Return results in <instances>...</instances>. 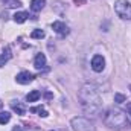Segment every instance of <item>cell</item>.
Masks as SVG:
<instances>
[{
  "mask_svg": "<svg viewBox=\"0 0 131 131\" xmlns=\"http://www.w3.org/2000/svg\"><path fill=\"white\" fill-rule=\"evenodd\" d=\"M9 121H11V114H9L8 111H0V124L5 125V124H8Z\"/></svg>",
  "mask_w": 131,
  "mask_h": 131,
  "instance_id": "16",
  "label": "cell"
},
{
  "mask_svg": "<svg viewBox=\"0 0 131 131\" xmlns=\"http://www.w3.org/2000/svg\"><path fill=\"white\" fill-rule=\"evenodd\" d=\"M31 37H32L34 40H41V38L46 37V32H44L43 29H35V31H32Z\"/></svg>",
  "mask_w": 131,
  "mask_h": 131,
  "instance_id": "15",
  "label": "cell"
},
{
  "mask_svg": "<svg viewBox=\"0 0 131 131\" xmlns=\"http://www.w3.org/2000/svg\"><path fill=\"white\" fill-rule=\"evenodd\" d=\"M127 114L130 116V119H131V102H128V104H127Z\"/></svg>",
  "mask_w": 131,
  "mask_h": 131,
  "instance_id": "19",
  "label": "cell"
},
{
  "mask_svg": "<svg viewBox=\"0 0 131 131\" xmlns=\"http://www.w3.org/2000/svg\"><path fill=\"white\" fill-rule=\"evenodd\" d=\"M92 69L96 72V73H101L104 69H105V60L102 55H95L93 60H92Z\"/></svg>",
  "mask_w": 131,
  "mask_h": 131,
  "instance_id": "5",
  "label": "cell"
},
{
  "mask_svg": "<svg viewBox=\"0 0 131 131\" xmlns=\"http://www.w3.org/2000/svg\"><path fill=\"white\" fill-rule=\"evenodd\" d=\"M12 131H23V128H21L20 125H15V127L12 128Z\"/></svg>",
  "mask_w": 131,
  "mask_h": 131,
  "instance_id": "20",
  "label": "cell"
},
{
  "mask_svg": "<svg viewBox=\"0 0 131 131\" xmlns=\"http://www.w3.org/2000/svg\"><path fill=\"white\" fill-rule=\"evenodd\" d=\"M70 125L73 131H95V125L85 117H73Z\"/></svg>",
  "mask_w": 131,
  "mask_h": 131,
  "instance_id": "4",
  "label": "cell"
},
{
  "mask_svg": "<svg viewBox=\"0 0 131 131\" xmlns=\"http://www.w3.org/2000/svg\"><path fill=\"white\" fill-rule=\"evenodd\" d=\"M46 5V0H32L31 2V9L34 12H40Z\"/></svg>",
  "mask_w": 131,
  "mask_h": 131,
  "instance_id": "9",
  "label": "cell"
},
{
  "mask_svg": "<svg viewBox=\"0 0 131 131\" xmlns=\"http://www.w3.org/2000/svg\"><path fill=\"white\" fill-rule=\"evenodd\" d=\"M127 98L124 96V95H121V93H116L114 95V102H117V104H122V102H125Z\"/></svg>",
  "mask_w": 131,
  "mask_h": 131,
  "instance_id": "18",
  "label": "cell"
},
{
  "mask_svg": "<svg viewBox=\"0 0 131 131\" xmlns=\"http://www.w3.org/2000/svg\"><path fill=\"white\" fill-rule=\"evenodd\" d=\"M52 29L58 35H61V37H66L69 34V26L66 23H63V21H53L52 23Z\"/></svg>",
  "mask_w": 131,
  "mask_h": 131,
  "instance_id": "6",
  "label": "cell"
},
{
  "mask_svg": "<svg viewBox=\"0 0 131 131\" xmlns=\"http://www.w3.org/2000/svg\"><path fill=\"white\" fill-rule=\"evenodd\" d=\"M31 113H38L41 117H47V111L43 107H32L31 108Z\"/></svg>",
  "mask_w": 131,
  "mask_h": 131,
  "instance_id": "17",
  "label": "cell"
},
{
  "mask_svg": "<svg viewBox=\"0 0 131 131\" xmlns=\"http://www.w3.org/2000/svg\"><path fill=\"white\" fill-rule=\"evenodd\" d=\"M130 90H131V85H130Z\"/></svg>",
  "mask_w": 131,
  "mask_h": 131,
  "instance_id": "22",
  "label": "cell"
},
{
  "mask_svg": "<svg viewBox=\"0 0 131 131\" xmlns=\"http://www.w3.org/2000/svg\"><path fill=\"white\" fill-rule=\"evenodd\" d=\"M34 78H35V76H34L31 72H26V70H25V72H20L15 79H17L18 84H29V82L34 81Z\"/></svg>",
  "mask_w": 131,
  "mask_h": 131,
  "instance_id": "7",
  "label": "cell"
},
{
  "mask_svg": "<svg viewBox=\"0 0 131 131\" xmlns=\"http://www.w3.org/2000/svg\"><path fill=\"white\" fill-rule=\"evenodd\" d=\"M9 58H11V50H9V47H6V50L3 52V55H0V67L5 66V63H6Z\"/></svg>",
  "mask_w": 131,
  "mask_h": 131,
  "instance_id": "14",
  "label": "cell"
},
{
  "mask_svg": "<svg viewBox=\"0 0 131 131\" xmlns=\"http://www.w3.org/2000/svg\"><path fill=\"white\" fill-rule=\"evenodd\" d=\"M11 108H12L17 114H20V116L25 114V107H23L18 101H12V102H11Z\"/></svg>",
  "mask_w": 131,
  "mask_h": 131,
  "instance_id": "11",
  "label": "cell"
},
{
  "mask_svg": "<svg viewBox=\"0 0 131 131\" xmlns=\"http://www.w3.org/2000/svg\"><path fill=\"white\" fill-rule=\"evenodd\" d=\"M2 107H3V102H2V101H0V108H2Z\"/></svg>",
  "mask_w": 131,
  "mask_h": 131,
  "instance_id": "21",
  "label": "cell"
},
{
  "mask_svg": "<svg viewBox=\"0 0 131 131\" xmlns=\"http://www.w3.org/2000/svg\"><path fill=\"white\" fill-rule=\"evenodd\" d=\"M78 98L81 102V107L85 114L95 117L102 110V99L99 95L98 89L93 84H84L78 93Z\"/></svg>",
  "mask_w": 131,
  "mask_h": 131,
  "instance_id": "1",
  "label": "cell"
},
{
  "mask_svg": "<svg viewBox=\"0 0 131 131\" xmlns=\"http://www.w3.org/2000/svg\"><path fill=\"white\" fill-rule=\"evenodd\" d=\"M34 66H35L37 70H41V69L46 67V57H44V53H38V55L35 57V60H34Z\"/></svg>",
  "mask_w": 131,
  "mask_h": 131,
  "instance_id": "8",
  "label": "cell"
},
{
  "mask_svg": "<svg viewBox=\"0 0 131 131\" xmlns=\"http://www.w3.org/2000/svg\"><path fill=\"white\" fill-rule=\"evenodd\" d=\"M104 124L111 128V130H121L124 127H127L128 121H127V113L121 108H108L104 114Z\"/></svg>",
  "mask_w": 131,
  "mask_h": 131,
  "instance_id": "2",
  "label": "cell"
},
{
  "mask_svg": "<svg viewBox=\"0 0 131 131\" xmlns=\"http://www.w3.org/2000/svg\"><path fill=\"white\" fill-rule=\"evenodd\" d=\"M5 3V6L8 8H20L21 6V2L20 0H2Z\"/></svg>",
  "mask_w": 131,
  "mask_h": 131,
  "instance_id": "13",
  "label": "cell"
},
{
  "mask_svg": "<svg viewBox=\"0 0 131 131\" xmlns=\"http://www.w3.org/2000/svg\"><path fill=\"white\" fill-rule=\"evenodd\" d=\"M114 12L122 20H131V3L128 0H116Z\"/></svg>",
  "mask_w": 131,
  "mask_h": 131,
  "instance_id": "3",
  "label": "cell"
},
{
  "mask_svg": "<svg viewBox=\"0 0 131 131\" xmlns=\"http://www.w3.org/2000/svg\"><path fill=\"white\" fill-rule=\"evenodd\" d=\"M28 17H29V14L25 12V11L15 12V14H14V21H15V23H25V21L28 20Z\"/></svg>",
  "mask_w": 131,
  "mask_h": 131,
  "instance_id": "10",
  "label": "cell"
},
{
  "mask_svg": "<svg viewBox=\"0 0 131 131\" xmlns=\"http://www.w3.org/2000/svg\"><path fill=\"white\" fill-rule=\"evenodd\" d=\"M40 99V92L38 90H32L31 93H28V96H26V101L28 102H35V101H38Z\"/></svg>",
  "mask_w": 131,
  "mask_h": 131,
  "instance_id": "12",
  "label": "cell"
}]
</instances>
